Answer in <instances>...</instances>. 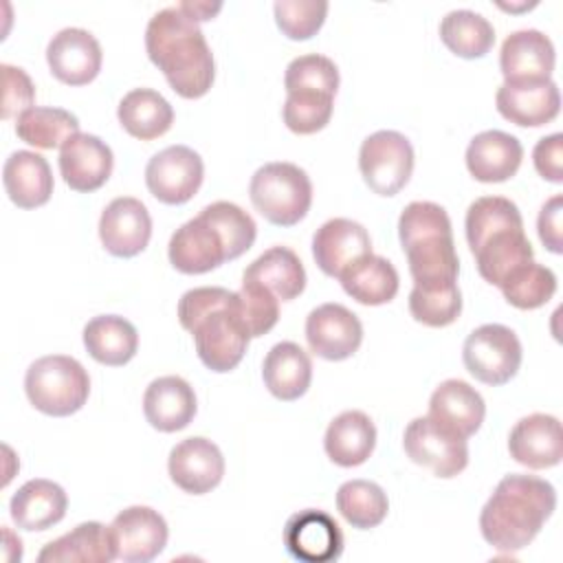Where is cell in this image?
Listing matches in <instances>:
<instances>
[{"instance_id": "cell-15", "label": "cell", "mask_w": 563, "mask_h": 563, "mask_svg": "<svg viewBox=\"0 0 563 563\" xmlns=\"http://www.w3.org/2000/svg\"><path fill=\"white\" fill-rule=\"evenodd\" d=\"M99 238L103 249L114 257L139 255L152 238L147 207L132 196L114 198L99 218Z\"/></svg>"}, {"instance_id": "cell-2", "label": "cell", "mask_w": 563, "mask_h": 563, "mask_svg": "<svg viewBox=\"0 0 563 563\" xmlns=\"http://www.w3.org/2000/svg\"><path fill=\"white\" fill-rule=\"evenodd\" d=\"M178 321L194 334L196 352L211 372H231L244 356L251 334L240 314L238 292L222 286L187 290L178 301Z\"/></svg>"}, {"instance_id": "cell-34", "label": "cell", "mask_w": 563, "mask_h": 563, "mask_svg": "<svg viewBox=\"0 0 563 563\" xmlns=\"http://www.w3.org/2000/svg\"><path fill=\"white\" fill-rule=\"evenodd\" d=\"M339 282L343 290L363 306H380L389 303L400 286L398 271L394 264L380 255H365L356 260L352 266H347Z\"/></svg>"}, {"instance_id": "cell-22", "label": "cell", "mask_w": 563, "mask_h": 563, "mask_svg": "<svg viewBox=\"0 0 563 563\" xmlns=\"http://www.w3.org/2000/svg\"><path fill=\"white\" fill-rule=\"evenodd\" d=\"M497 112L521 128H539L556 119L561 95L552 79L528 84H501L495 95Z\"/></svg>"}, {"instance_id": "cell-28", "label": "cell", "mask_w": 563, "mask_h": 563, "mask_svg": "<svg viewBox=\"0 0 563 563\" xmlns=\"http://www.w3.org/2000/svg\"><path fill=\"white\" fill-rule=\"evenodd\" d=\"M112 559H117V545L110 526L99 521L75 526L70 532L46 543L37 554L40 563H110Z\"/></svg>"}, {"instance_id": "cell-24", "label": "cell", "mask_w": 563, "mask_h": 563, "mask_svg": "<svg viewBox=\"0 0 563 563\" xmlns=\"http://www.w3.org/2000/svg\"><path fill=\"white\" fill-rule=\"evenodd\" d=\"M196 409L194 387L180 376L154 378L143 394V413L163 433L185 429L194 420Z\"/></svg>"}, {"instance_id": "cell-46", "label": "cell", "mask_w": 563, "mask_h": 563, "mask_svg": "<svg viewBox=\"0 0 563 563\" xmlns=\"http://www.w3.org/2000/svg\"><path fill=\"white\" fill-rule=\"evenodd\" d=\"M240 314L246 323L251 339L266 334L279 319V299L255 282H244L238 290Z\"/></svg>"}, {"instance_id": "cell-20", "label": "cell", "mask_w": 563, "mask_h": 563, "mask_svg": "<svg viewBox=\"0 0 563 563\" xmlns=\"http://www.w3.org/2000/svg\"><path fill=\"white\" fill-rule=\"evenodd\" d=\"M369 253L372 240L367 229L350 218H332L312 235V257L328 277L339 279L347 266Z\"/></svg>"}, {"instance_id": "cell-17", "label": "cell", "mask_w": 563, "mask_h": 563, "mask_svg": "<svg viewBox=\"0 0 563 563\" xmlns=\"http://www.w3.org/2000/svg\"><path fill=\"white\" fill-rule=\"evenodd\" d=\"M167 255L169 264L185 275L209 273L229 260L222 235L200 213L174 231Z\"/></svg>"}, {"instance_id": "cell-42", "label": "cell", "mask_w": 563, "mask_h": 563, "mask_svg": "<svg viewBox=\"0 0 563 563\" xmlns=\"http://www.w3.org/2000/svg\"><path fill=\"white\" fill-rule=\"evenodd\" d=\"M332 99L334 97L314 90L286 92L282 108L286 128L295 134H314L323 130L332 117Z\"/></svg>"}, {"instance_id": "cell-48", "label": "cell", "mask_w": 563, "mask_h": 563, "mask_svg": "<svg viewBox=\"0 0 563 563\" xmlns=\"http://www.w3.org/2000/svg\"><path fill=\"white\" fill-rule=\"evenodd\" d=\"M532 163L541 178L550 183H563V134L554 132L539 139L532 150Z\"/></svg>"}, {"instance_id": "cell-10", "label": "cell", "mask_w": 563, "mask_h": 563, "mask_svg": "<svg viewBox=\"0 0 563 563\" xmlns=\"http://www.w3.org/2000/svg\"><path fill=\"white\" fill-rule=\"evenodd\" d=\"M202 178V158L187 145H169L161 150L145 167V185L163 205H185L196 196Z\"/></svg>"}, {"instance_id": "cell-41", "label": "cell", "mask_w": 563, "mask_h": 563, "mask_svg": "<svg viewBox=\"0 0 563 563\" xmlns=\"http://www.w3.org/2000/svg\"><path fill=\"white\" fill-rule=\"evenodd\" d=\"M200 216L207 218L222 235L229 260L240 257L253 246L257 227H255V220L242 207L227 200H218L200 209Z\"/></svg>"}, {"instance_id": "cell-19", "label": "cell", "mask_w": 563, "mask_h": 563, "mask_svg": "<svg viewBox=\"0 0 563 563\" xmlns=\"http://www.w3.org/2000/svg\"><path fill=\"white\" fill-rule=\"evenodd\" d=\"M112 165L114 156L110 145L95 134L77 132L59 147V174L64 183L79 194L103 187L112 174Z\"/></svg>"}, {"instance_id": "cell-7", "label": "cell", "mask_w": 563, "mask_h": 563, "mask_svg": "<svg viewBox=\"0 0 563 563\" xmlns=\"http://www.w3.org/2000/svg\"><path fill=\"white\" fill-rule=\"evenodd\" d=\"M521 343L517 334L501 323L475 328L462 347V361L471 376L484 385H506L521 365Z\"/></svg>"}, {"instance_id": "cell-26", "label": "cell", "mask_w": 563, "mask_h": 563, "mask_svg": "<svg viewBox=\"0 0 563 563\" xmlns=\"http://www.w3.org/2000/svg\"><path fill=\"white\" fill-rule=\"evenodd\" d=\"M68 497L64 488L51 479H29L11 497L9 512L20 530L40 532L59 523L66 515Z\"/></svg>"}, {"instance_id": "cell-50", "label": "cell", "mask_w": 563, "mask_h": 563, "mask_svg": "<svg viewBox=\"0 0 563 563\" xmlns=\"http://www.w3.org/2000/svg\"><path fill=\"white\" fill-rule=\"evenodd\" d=\"M185 15H189L194 22H205V20H211L220 9H222V4L220 2H216V4H211V2H180V4H176Z\"/></svg>"}, {"instance_id": "cell-25", "label": "cell", "mask_w": 563, "mask_h": 563, "mask_svg": "<svg viewBox=\"0 0 563 563\" xmlns=\"http://www.w3.org/2000/svg\"><path fill=\"white\" fill-rule=\"evenodd\" d=\"M429 418L455 431L462 438H471L484 422L486 405L482 394L466 380L449 378L435 387L429 400Z\"/></svg>"}, {"instance_id": "cell-16", "label": "cell", "mask_w": 563, "mask_h": 563, "mask_svg": "<svg viewBox=\"0 0 563 563\" xmlns=\"http://www.w3.org/2000/svg\"><path fill=\"white\" fill-rule=\"evenodd\" d=\"M172 482L189 495H205L222 482L224 457L216 442L194 435L180 440L167 460Z\"/></svg>"}, {"instance_id": "cell-21", "label": "cell", "mask_w": 563, "mask_h": 563, "mask_svg": "<svg viewBox=\"0 0 563 563\" xmlns=\"http://www.w3.org/2000/svg\"><path fill=\"white\" fill-rule=\"evenodd\" d=\"M510 457L528 468H550L563 457V433L559 418L530 413L521 418L508 435Z\"/></svg>"}, {"instance_id": "cell-49", "label": "cell", "mask_w": 563, "mask_h": 563, "mask_svg": "<svg viewBox=\"0 0 563 563\" xmlns=\"http://www.w3.org/2000/svg\"><path fill=\"white\" fill-rule=\"evenodd\" d=\"M561 216H563V198L556 194L552 196L539 211L537 231L543 246L552 253H563V238H561Z\"/></svg>"}, {"instance_id": "cell-47", "label": "cell", "mask_w": 563, "mask_h": 563, "mask_svg": "<svg viewBox=\"0 0 563 563\" xmlns=\"http://www.w3.org/2000/svg\"><path fill=\"white\" fill-rule=\"evenodd\" d=\"M2 70V119L20 117L24 110L33 108L35 101V88L31 77L11 64H0Z\"/></svg>"}, {"instance_id": "cell-36", "label": "cell", "mask_w": 563, "mask_h": 563, "mask_svg": "<svg viewBox=\"0 0 563 563\" xmlns=\"http://www.w3.org/2000/svg\"><path fill=\"white\" fill-rule=\"evenodd\" d=\"M440 40L457 57L477 59L493 48L495 29L482 13L471 9H455L442 18Z\"/></svg>"}, {"instance_id": "cell-33", "label": "cell", "mask_w": 563, "mask_h": 563, "mask_svg": "<svg viewBox=\"0 0 563 563\" xmlns=\"http://www.w3.org/2000/svg\"><path fill=\"white\" fill-rule=\"evenodd\" d=\"M84 345L97 363L119 367L134 358L139 347V332L128 319L119 314H99L86 323Z\"/></svg>"}, {"instance_id": "cell-43", "label": "cell", "mask_w": 563, "mask_h": 563, "mask_svg": "<svg viewBox=\"0 0 563 563\" xmlns=\"http://www.w3.org/2000/svg\"><path fill=\"white\" fill-rule=\"evenodd\" d=\"M411 317L429 328H444L453 323L462 312V295L457 286L446 288H418L409 292Z\"/></svg>"}, {"instance_id": "cell-9", "label": "cell", "mask_w": 563, "mask_h": 563, "mask_svg": "<svg viewBox=\"0 0 563 563\" xmlns=\"http://www.w3.org/2000/svg\"><path fill=\"white\" fill-rule=\"evenodd\" d=\"M405 453L411 462L427 466L438 477H455L468 464L466 438L446 429L429 416L413 418L402 435Z\"/></svg>"}, {"instance_id": "cell-29", "label": "cell", "mask_w": 563, "mask_h": 563, "mask_svg": "<svg viewBox=\"0 0 563 563\" xmlns=\"http://www.w3.org/2000/svg\"><path fill=\"white\" fill-rule=\"evenodd\" d=\"M262 378L268 391L279 400L301 398L312 380V361L303 347L292 341L275 343L262 363Z\"/></svg>"}, {"instance_id": "cell-35", "label": "cell", "mask_w": 563, "mask_h": 563, "mask_svg": "<svg viewBox=\"0 0 563 563\" xmlns=\"http://www.w3.org/2000/svg\"><path fill=\"white\" fill-rule=\"evenodd\" d=\"M117 117L130 136L152 141L172 128L174 108L161 92L152 88H134L119 101Z\"/></svg>"}, {"instance_id": "cell-13", "label": "cell", "mask_w": 563, "mask_h": 563, "mask_svg": "<svg viewBox=\"0 0 563 563\" xmlns=\"http://www.w3.org/2000/svg\"><path fill=\"white\" fill-rule=\"evenodd\" d=\"M117 559L125 563H147L167 545V523L158 510L150 506L123 508L110 523Z\"/></svg>"}, {"instance_id": "cell-32", "label": "cell", "mask_w": 563, "mask_h": 563, "mask_svg": "<svg viewBox=\"0 0 563 563\" xmlns=\"http://www.w3.org/2000/svg\"><path fill=\"white\" fill-rule=\"evenodd\" d=\"M475 264L479 275L499 288V284L521 264L532 262V244L526 238L523 227L501 229L490 233L475 251Z\"/></svg>"}, {"instance_id": "cell-5", "label": "cell", "mask_w": 563, "mask_h": 563, "mask_svg": "<svg viewBox=\"0 0 563 563\" xmlns=\"http://www.w3.org/2000/svg\"><path fill=\"white\" fill-rule=\"evenodd\" d=\"M24 391L37 411L64 418L86 405L90 376L77 358L48 354L29 365L24 374Z\"/></svg>"}, {"instance_id": "cell-30", "label": "cell", "mask_w": 563, "mask_h": 563, "mask_svg": "<svg viewBox=\"0 0 563 563\" xmlns=\"http://www.w3.org/2000/svg\"><path fill=\"white\" fill-rule=\"evenodd\" d=\"M376 446V427L372 418L358 409L339 413L325 429V455L339 466L363 464Z\"/></svg>"}, {"instance_id": "cell-6", "label": "cell", "mask_w": 563, "mask_h": 563, "mask_svg": "<svg viewBox=\"0 0 563 563\" xmlns=\"http://www.w3.org/2000/svg\"><path fill=\"white\" fill-rule=\"evenodd\" d=\"M253 207L277 227H292L312 205V183L295 163H266L249 185Z\"/></svg>"}, {"instance_id": "cell-23", "label": "cell", "mask_w": 563, "mask_h": 563, "mask_svg": "<svg viewBox=\"0 0 563 563\" xmlns=\"http://www.w3.org/2000/svg\"><path fill=\"white\" fill-rule=\"evenodd\" d=\"M523 147L517 136L501 130H486L471 139L466 147V169L479 183H504L521 165Z\"/></svg>"}, {"instance_id": "cell-12", "label": "cell", "mask_w": 563, "mask_h": 563, "mask_svg": "<svg viewBox=\"0 0 563 563\" xmlns=\"http://www.w3.org/2000/svg\"><path fill=\"white\" fill-rule=\"evenodd\" d=\"M288 554L303 563H330L343 552V532L323 510L306 508L288 517L284 526Z\"/></svg>"}, {"instance_id": "cell-39", "label": "cell", "mask_w": 563, "mask_h": 563, "mask_svg": "<svg viewBox=\"0 0 563 563\" xmlns=\"http://www.w3.org/2000/svg\"><path fill=\"white\" fill-rule=\"evenodd\" d=\"M499 290L510 306L534 310L548 303L556 292V275L543 264L526 262L499 284Z\"/></svg>"}, {"instance_id": "cell-11", "label": "cell", "mask_w": 563, "mask_h": 563, "mask_svg": "<svg viewBox=\"0 0 563 563\" xmlns=\"http://www.w3.org/2000/svg\"><path fill=\"white\" fill-rule=\"evenodd\" d=\"M306 341L325 361L350 358L363 341L361 319L341 303H321L306 317Z\"/></svg>"}, {"instance_id": "cell-31", "label": "cell", "mask_w": 563, "mask_h": 563, "mask_svg": "<svg viewBox=\"0 0 563 563\" xmlns=\"http://www.w3.org/2000/svg\"><path fill=\"white\" fill-rule=\"evenodd\" d=\"M242 279L264 286L279 301H290L306 288V268L292 249L271 246L244 268Z\"/></svg>"}, {"instance_id": "cell-40", "label": "cell", "mask_w": 563, "mask_h": 563, "mask_svg": "<svg viewBox=\"0 0 563 563\" xmlns=\"http://www.w3.org/2000/svg\"><path fill=\"white\" fill-rule=\"evenodd\" d=\"M523 227L519 207L504 196H482L471 202L464 220L466 242L471 253L495 231Z\"/></svg>"}, {"instance_id": "cell-14", "label": "cell", "mask_w": 563, "mask_h": 563, "mask_svg": "<svg viewBox=\"0 0 563 563\" xmlns=\"http://www.w3.org/2000/svg\"><path fill=\"white\" fill-rule=\"evenodd\" d=\"M101 46L97 37L77 26L57 31L46 46V62L55 79L66 86H86L101 70Z\"/></svg>"}, {"instance_id": "cell-45", "label": "cell", "mask_w": 563, "mask_h": 563, "mask_svg": "<svg viewBox=\"0 0 563 563\" xmlns=\"http://www.w3.org/2000/svg\"><path fill=\"white\" fill-rule=\"evenodd\" d=\"M275 22L288 40H310L325 22V0H277L273 4Z\"/></svg>"}, {"instance_id": "cell-1", "label": "cell", "mask_w": 563, "mask_h": 563, "mask_svg": "<svg viewBox=\"0 0 563 563\" xmlns=\"http://www.w3.org/2000/svg\"><path fill=\"white\" fill-rule=\"evenodd\" d=\"M145 51L176 95L198 99L209 92L216 77L213 53L198 22L178 7H167L150 18Z\"/></svg>"}, {"instance_id": "cell-37", "label": "cell", "mask_w": 563, "mask_h": 563, "mask_svg": "<svg viewBox=\"0 0 563 563\" xmlns=\"http://www.w3.org/2000/svg\"><path fill=\"white\" fill-rule=\"evenodd\" d=\"M77 132H79L77 117L64 108L33 106L24 110L20 117H15L18 139L40 150L62 147Z\"/></svg>"}, {"instance_id": "cell-18", "label": "cell", "mask_w": 563, "mask_h": 563, "mask_svg": "<svg viewBox=\"0 0 563 563\" xmlns=\"http://www.w3.org/2000/svg\"><path fill=\"white\" fill-rule=\"evenodd\" d=\"M554 44L537 29H521L510 33L499 51V68L504 84L548 81L554 70Z\"/></svg>"}, {"instance_id": "cell-3", "label": "cell", "mask_w": 563, "mask_h": 563, "mask_svg": "<svg viewBox=\"0 0 563 563\" xmlns=\"http://www.w3.org/2000/svg\"><path fill=\"white\" fill-rule=\"evenodd\" d=\"M556 508V490L537 475L510 473L499 479L479 512V530L497 552H519L541 532Z\"/></svg>"}, {"instance_id": "cell-4", "label": "cell", "mask_w": 563, "mask_h": 563, "mask_svg": "<svg viewBox=\"0 0 563 563\" xmlns=\"http://www.w3.org/2000/svg\"><path fill=\"white\" fill-rule=\"evenodd\" d=\"M398 238L407 255L413 286H457L460 260L444 207L429 200L409 202L398 218Z\"/></svg>"}, {"instance_id": "cell-8", "label": "cell", "mask_w": 563, "mask_h": 563, "mask_svg": "<svg viewBox=\"0 0 563 563\" xmlns=\"http://www.w3.org/2000/svg\"><path fill=\"white\" fill-rule=\"evenodd\" d=\"M358 169L374 194L396 196L411 178L413 147L405 134L378 130L361 143Z\"/></svg>"}, {"instance_id": "cell-44", "label": "cell", "mask_w": 563, "mask_h": 563, "mask_svg": "<svg viewBox=\"0 0 563 563\" xmlns=\"http://www.w3.org/2000/svg\"><path fill=\"white\" fill-rule=\"evenodd\" d=\"M284 86H286V92L314 90V92L334 97L339 88V68L325 55H317V53L299 55L286 66Z\"/></svg>"}, {"instance_id": "cell-38", "label": "cell", "mask_w": 563, "mask_h": 563, "mask_svg": "<svg viewBox=\"0 0 563 563\" xmlns=\"http://www.w3.org/2000/svg\"><path fill=\"white\" fill-rule=\"evenodd\" d=\"M336 508L352 528L369 530L383 523L389 501L378 484L367 479H350L336 490Z\"/></svg>"}, {"instance_id": "cell-27", "label": "cell", "mask_w": 563, "mask_h": 563, "mask_svg": "<svg viewBox=\"0 0 563 563\" xmlns=\"http://www.w3.org/2000/svg\"><path fill=\"white\" fill-rule=\"evenodd\" d=\"M4 191L20 209H35L53 194V174L46 158L31 150L13 152L2 167Z\"/></svg>"}]
</instances>
